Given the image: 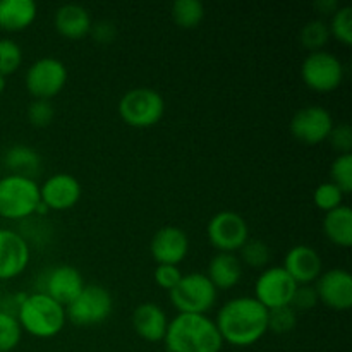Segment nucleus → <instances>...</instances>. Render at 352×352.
Returning <instances> with one entry per match:
<instances>
[{
	"instance_id": "nucleus-31",
	"label": "nucleus",
	"mask_w": 352,
	"mask_h": 352,
	"mask_svg": "<svg viewBox=\"0 0 352 352\" xmlns=\"http://www.w3.org/2000/svg\"><path fill=\"white\" fill-rule=\"evenodd\" d=\"M23 64V50L19 45L9 38L0 40V74L10 76L17 72V69Z\"/></svg>"
},
{
	"instance_id": "nucleus-12",
	"label": "nucleus",
	"mask_w": 352,
	"mask_h": 352,
	"mask_svg": "<svg viewBox=\"0 0 352 352\" xmlns=\"http://www.w3.org/2000/svg\"><path fill=\"white\" fill-rule=\"evenodd\" d=\"M333 117L325 107L308 105L291 119V134L305 144H320L329 140L333 129Z\"/></svg>"
},
{
	"instance_id": "nucleus-18",
	"label": "nucleus",
	"mask_w": 352,
	"mask_h": 352,
	"mask_svg": "<svg viewBox=\"0 0 352 352\" xmlns=\"http://www.w3.org/2000/svg\"><path fill=\"white\" fill-rule=\"evenodd\" d=\"M282 268L298 285H313L323 272L322 256L311 246L298 244L287 251Z\"/></svg>"
},
{
	"instance_id": "nucleus-28",
	"label": "nucleus",
	"mask_w": 352,
	"mask_h": 352,
	"mask_svg": "<svg viewBox=\"0 0 352 352\" xmlns=\"http://www.w3.org/2000/svg\"><path fill=\"white\" fill-rule=\"evenodd\" d=\"M23 329L14 315L0 311V352H12L21 344Z\"/></svg>"
},
{
	"instance_id": "nucleus-6",
	"label": "nucleus",
	"mask_w": 352,
	"mask_h": 352,
	"mask_svg": "<svg viewBox=\"0 0 352 352\" xmlns=\"http://www.w3.org/2000/svg\"><path fill=\"white\" fill-rule=\"evenodd\" d=\"M117 110L127 126L148 129L164 119L165 100L157 89L133 88L120 96Z\"/></svg>"
},
{
	"instance_id": "nucleus-11",
	"label": "nucleus",
	"mask_w": 352,
	"mask_h": 352,
	"mask_svg": "<svg viewBox=\"0 0 352 352\" xmlns=\"http://www.w3.org/2000/svg\"><path fill=\"white\" fill-rule=\"evenodd\" d=\"M296 284L291 278V275L282 267H270L265 268L256 278L254 284V296L253 298L260 302L263 308L270 309L284 308L291 306L292 296H294Z\"/></svg>"
},
{
	"instance_id": "nucleus-26",
	"label": "nucleus",
	"mask_w": 352,
	"mask_h": 352,
	"mask_svg": "<svg viewBox=\"0 0 352 352\" xmlns=\"http://www.w3.org/2000/svg\"><path fill=\"white\" fill-rule=\"evenodd\" d=\"M299 40H301V45L309 50V54L313 52L323 50L327 43L330 40V31L329 24L322 19H313L309 23H306L302 26L301 33H299Z\"/></svg>"
},
{
	"instance_id": "nucleus-29",
	"label": "nucleus",
	"mask_w": 352,
	"mask_h": 352,
	"mask_svg": "<svg viewBox=\"0 0 352 352\" xmlns=\"http://www.w3.org/2000/svg\"><path fill=\"white\" fill-rule=\"evenodd\" d=\"M344 196L346 195H344L339 186L333 184L332 181H327L322 182L315 189V192H313V201H315L316 208L329 213L344 205Z\"/></svg>"
},
{
	"instance_id": "nucleus-10",
	"label": "nucleus",
	"mask_w": 352,
	"mask_h": 352,
	"mask_svg": "<svg viewBox=\"0 0 352 352\" xmlns=\"http://www.w3.org/2000/svg\"><path fill=\"white\" fill-rule=\"evenodd\" d=\"M301 78L313 91L330 93L342 85L344 65L339 57L330 52H313L302 60Z\"/></svg>"
},
{
	"instance_id": "nucleus-5",
	"label": "nucleus",
	"mask_w": 352,
	"mask_h": 352,
	"mask_svg": "<svg viewBox=\"0 0 352 352\" xmlns=\"http://www.w3.org/2000/svg\"><path fill=\"white\" fill-rule=\"evenodd\" d=\"M172 306L186 315H208L215 306L219 291L205 274L182 275L181 282L168 292Z\"/></svg>"
},
{
	"instance_id": "nucleus-17",
	"label": "nucleus",
	"mask_w": 352,
	"mask_h": 352,
	"mask_svg": "<svg viewBox=\"0 0 352 352\" xmlns=\"http://www.w3.org/2000/svg\"><path fill=\"white\" fill-rule=\"evenodd\" d=\"M85 285L82 275L78 268L71 267V265H58V267L52 268L48 274H45L43 285L38 292L50 296L54 301L65 308L69 302L78 298Z\"/></svg>"
},
{
	"instance_id": "nucleus-19",
	"label": "nucleus",
	"mask_w": 352,
	"mask_h": 352,
	"mask_svg": "<svg viewBox=\"0 0 352 352\" xmlns=\"http://www.w3.org/2000/svg\"><path fill=\"white\" fill-rule=\"evenodd\" d=\"M131 323H133V329L138 337L146 342H164L168 318L164 308H160L157 302H143V305L136 306L133 316H131Z\"/></svg>"
},
{
	"instance_id": "nucleus-32",
	"label": "nucleus",
	"mask_w": 352,
	"mask_h": 352,
	"mask_svg": "<svg viewBox=\"0 0 352 352\" xmlns=\"http://www.w3.org/2000/svg\"><path fill=\"white\" fill-rule=\"evenodd\" d=\"M298 325V311L292 306L270 309L268 311V330L274 333H289Z\"/></svg>"
},
{
	"instance_id": "nucleus-37",
	"label": "nucleus",
	"mask_w": 352,
	"mask_h": 352,
	"mask_svg": "<svg viewBox=\"0 0 352 352\" xmlns=\"http://www.w3.org/2000/svg\"><path fill=\"white\" fill-rule=\"evenodd\" d=\"M318 294H316L315 285H298L296 287L294 296H292L291 306L298 311H306V309H311L318 305Z\"/></svg>"
},
{
	"instance_id": "nucleus-14",
	"label": "nucleus",
	"mask_w": 352,
	"mask_h": 352,
	"mask_svg": "<svg viewBox=\"0 0 352 352\" xmlns=\"http://www.w3.org/2000/svg\"><path fill=\"white\" fill-rule=\"evenodd\" d=\"M31 250L23 234L0 229V280H12L26 272Z\"/></svg>"
},
{
	"instance_id": "nucleus-9",
	"label": "nucleus",
	"mask_w": 352,
	"mask_h": 352,
	"mask_svg": "<svg viewBox=\"0 0 352 352\" xmlns=\"http://www.w3.org/2000/svg\"><path fill=\"white\" fill-rule=\"evenodd\" d=\"M206 237L219 253L236 254L250 239V227L243 215L223 210L210 219Z\"/></svg>"
},
{
	"instance_id": "nucleus-8",
	"label": "nucleus",
	"mask_w": 352,
	"mask_h": 352,
	"mask_svg": "<svg viewBox=\"0 0 352 352\" xmlns=\"http://www.w3.org/2000/svg\"><path fill=\"white\" fill-rule=\"evenodd\" d=\"M24 82L33 100H52L67 82V67L55 57L38 58L26 71Z\"/></svg>"
},
{
	"instance_id": "nucleus-16",
	"label": "nucleus",
	"mask_w": 352,
	"mask_h": 352,
	"mask_svg": "<svg viewBox=\"0 0 352 352\" xmlns=\"http://www.w3.org/2000/svg\"><path fill=\"white\" fill-rule=\"evenodd\" d=\"M150 251L157 265H175L189 253V237L186 230L175 226H165L153 234L150 243Z\"/></svg>"
},
{
	"instance_id": "nucleus-38",
	"label": "nucleus",
	"mask_w": 352,
	"mask_h": 352,
	"mask_svg": "<svg viewBox=\"0 0 352 352\" xmlns=\"http://www.w3.org/2000/svg\"><path fill=\"white\" fill-rule=\"evenodd\" d=\"M93 40L100 45H110L117 36V30L110 21H98V23L91 24L89 30Z\"/></svg>"
},
{
	"instance_id": "nucleus-39",
	"label": "nucleus",
	"mask_w": 352,
	"mask_h": 352,
	"mask_svg": "<svg viewBox=\"0 0 352 352\" xmlns=\"http://www.w3.org/2000/svg\"><path fill=\"white\" fill-rule=\"evenodd\" d=\"M316 9L322 14H325V16H332V14L339 9V3H337L336 0H318V2H316Z\"/></svg>"
},
{
	"instance_id": "nucleus-24",
	"label": "nucleus",
	"mask_w": 352,
	"mask_h": 352,
	"mask_svg": "<svg viewBox=\"0 0 352 352\" xmlns=\"http://www.w3.org/2000/svg\"><path fill=\"white\" fill-rule=\"evenodd\" d=\"M3 164L10 174L34 179V175L40 174L41 170V155L28 144H16L6 151Z\"/></svg>"
},
{
	"instance_id": "nucleus-34",
	"label": "nucleus",
	"mask_w": 352,
	"mask_h": 352,
	"mask_svg": "<svg viewBox=\"0 0 352 352\" xmlns=\"http://www.w3.org/2000/svg\"><path fill=\"white\" fill-rule=\"evenodd\" d=\"M55 117V109L50 100H33L28 107V120L36 129H43L52 124Z\"/></svg>"
},
{
	"instance_id": "nucleus-2",
	"label": "nucleus",
	"mask_w": 352,
	"mask_h": 352,
	"mask_svg": "<svg viewBox=\"0 0 352 352\" xmlns=\"http://www.w3.org/2000/svg\"><path fill=\"white\" fill-rule=\"evenodd\" d=\"M164 344L167 352H220L223 347L219 329L208 315L186 313L168 320Z\"/></svg>"
},
{
	"instance_id": "nucleus-20",
	"label": "nucleus",
	"mask_w": 352,
	"mask_h": 352,
	"mask_svg": "<svg viewBox=\"0 0 352 352\" xmlns=\"http://www.w3.org/2000/svg\"><path fill=\"white\" fill-rule=\"evenodd\" d=\"M55 30L67 40H82L91 30V16L88 9L78 3H65L55 10Z\"/></svg>"
},
{
	"instance_id": "nucleus-4",
	"label": "nucleus",
	"mask_w": 352,
	"mask_h": 352,
	"mask_svg": "<svg viewBox=\"0 0 352 352\" xmlns=\"http://www.w3.org/2000/svg\"><path fill=\"white\" fill-rule=\"evenodd\" d=\"M40 201V184L34 179L16 174L0 177V217L2 219H28L36 213Z\"/></svg>"
},
{
	"instance_id": "nucleus-27",
	"label": "nucleus",
	"mask_w": 352,
	"mask_h": 352,
	"mask_svg": "<svg viewBox=\"0 0 352 352\" xmlns=\"http://www.w3.org/2000/svg\"><path fill=\"white\" fill-rule=\"evenodd\" d=\"M270 258V246L260 239H248V243L239 250L241 263L248 265L251 268H265Z\"/></svg>"
},
{
	"instance_id": "nucleus-23",
	"label": "nucleus",
	"mask_w": 352,
	"mask_h": 352,
	"mask_svg": "<svg viewBox=\"0 0 352 352\" xmlns=\"http://www.w3.org/2000/svg\"><path fill=\"white\" fill-rule=\"evenodd\" d=\"M323 234L332 244L339 248L352 246V210L347 205L325 213L322 223Z\"/></svg>"
},
{
	"instance_id": "nucleus-35",
	"label": "nucleus",
	"mask_w": 352,
	"mask_h": 352,
	"mask_svg": "<svg viewBox=\"0 0 352 352\" xmlns=\"http://www.w3.org/2000/svg\"><path fill=\"white\" fill-rule=\"evenodd\" d=\"M182 272L175 265H157L153 272V280L164 291L170 292L181 282Z\"/></svg>"
},
{
	"instance_id": "nucleus-1",
	"label": "nucleus",
	"mask_w": 352,
	"mask_h": 352,
	"mask_svg": "<svg viewBox=\"0 0 352 352\" xmlns=\"http://www.w3.org/2000/svg\"><path fill=\"white\" fill-rule=\"evenodd\" d=\"M213 322L223 344L250 347L268 332V309L253 296H239L222 305Z\"/></svg>"
},
{
	"instance_id": "nucleus-21",
	"label": "nucleus",
	"mask_w": 352,
	"mask_h": 352,
	"mask_svg": "<svg viewBox=\"0 0 352 352\" xmlns=\"http://www.w3.org/2000/svg\"><path fill=\"white\" fill-rule=\"evenodd\" d=\"M206 277L210 278L217 291L234 289L243 278V263L239 256L232 253H217L210 260Z\"/></svg>"
},
{
	"instance_id": "nucleus-7",
	"label": "nucleus",
	"mask_w": 352,
	"mask_h": 352,
	"mask_svg": "<svg viewBox=\"0 0 352 352\" xmlns=\"http://www.w3.org/2000/svg\"><path fill=\"white\" fill-rule=\"evenodd\" d=\"M112 311V294L98 284L85 285L78 298L65 306V316L78 327L100 325L110 318Z\"/></svg>"
},
{
	"instance_id": "nucleus-3",
	"label": "nucleus",
	"mask_w": 352,
	"mask_h": 352,
	"mask_svg": "<svg viewBox=\"0 0 352 352\" xmlns=\"http://www.w3.org/2000/svg\"><path fill=\"white\" fill-rule=\"evenodd\" d=\"M16 318L23 332L36 339H54L67 323L64 306L38 291L24 296Z\"/></svg>"
},
{
	"instance_id": "nucleus-40",
	"label": "nucleus",
	"mask_w": 352,
	"mask_h": 352,
	"mask_svg": "<svg viewBox=\"0 0 352 352\" xmlns=\"http://www.w3.org/2000/svg\"><path fill=\"white\" fill-rule=\"evenodd\" d=\"M6 76L0 74V93H3V89H6Z\"/></svg>"
},
{
	"instance_id": "nucleus-22",
	"label": "nucleus",
	"mask_w": 352,
	"mask_h": 352,
	"mask_svg": "<svg viewBox=\"0 0 352 352\" xmlns=\"http://www.w3.org/2000/svg\"><path fill=\"white\" fill-rule=\"evenodd\" d=\"M36 12L33 0H0V30L9 33L28 30L36 19Z\"/></svg>"
},
{
	"instance_id": "nucleus-13",
	"label": "nucleus",
	"mask_w": 352,
	"mask_h": 352,
	"mask_svg": "<svg viewBox=\"0 0 352 352\" xmlns=\"http://www.w3.org/2000/svg\"><path fill=\"white\" fill-rule=\"evenodd\" d=\"M318 301L336 311L352 308V275L344 268H330L322 272L315 282Z\"/></svg>"
},
{
	"instance_id": "nucleus-36",
	"label": "nucleus",
	"mask_w": 352,
	"mask_h": 352,
	"mask_svg": "<svg viewBox=\"0 0 352 352\" xmlns=\"http://www.w3.org/2000/svg\"><path fill=\"white\" fill-rule=\"evenodd\" d=\"M330 144H332L333 150L339 155L351 153L352 150V127L349 124H339V126H333L332 133L329 136Z\"/></svg>"
},
{
	"instance_id": "nucleus-33",
	"label": "nucleus",
	"mask_w": 352,
	"mask_h": 352,
	"mask_svg": "<svg viewBox=\"0 0 352 352\" xmlns=\"http://www.w3.org/2000/svg\"><path fill=\"white\" fill-rule=\"evenodd\" d=\"M330 175L333 184L339 186L344 195H349L352 191V155H337L330 167Z\"/></svg>"
},
{
	"instance_id": "nucleus-15",
	"label": "nucleus",
	"mask_w": 352,
	"mask_h": 352,
	"mask_svg": "<svg viewBox=\"0 0 352 352\" xmlns=\"http://www.w3.org/2000/svg\"><path fill=\"white\" fill-rule=\"evenodd\" d=\"M81 195L82 189L78 179L65 172L50 175L40 186L41 203L54 212H65V210L74 208L81 199Z\"/></svg>"
},
{
	"instance_id": "nucleus-30",
	"label": "nucleus",
	"mask_w": 352,
	"mask_h": 352,
	"mask_svg": "<svg viewBox=\"0 0 352 352\" xmlns=\"http://www.w3.org/2000/svg\"><path fill=\"white\" fill-rule=\"evenodd\" d=\"M329 31L330 36H333L337 41L346 45V47L352 45V9L349 6L339 7L332 14Z\"/></svg>"
},
{
	"instance_id": "nucleus-25",
	"label": "nucleus",
	"mask_w": 352,
	"mask_h": 352,
	"mask_svg": "<svg viewBox=\"0 0 352 352\" xmlns=\"http://www.w3.org/2000/svg\"><path fill=\"white\" fill-rule=\"evenodd\" d=\"M172 19L182 30H195L205 19V7L198 0H177L172 6Z\"/></svg>"
}]
</instances>
